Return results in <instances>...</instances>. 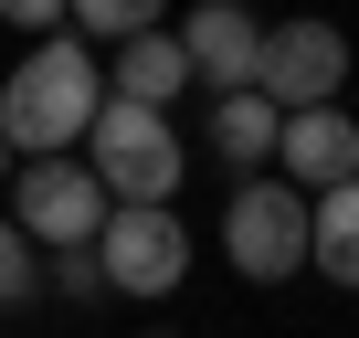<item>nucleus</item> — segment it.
<instances>
[{
    "mask_svg": "<svg viewBox=\"0 0 359 338\" xmlns=\"http://www.w3.org/2000/svg\"><path fill=\"white\" fill-rule=\"evenodd\" d=\"M306 264L338 296H359V169L327 180V191H306Z\"/></svg>",
    "mask_w": 359,
    "mask_h": 338,
    "instance_id": "obj_10",
    "label": "nucleus"
},
{
    "mask_svg": "<svg viewBox=\"0 0 359 338\" xmlns=\"http://www.w3.org/2000/svg\"><path fill=\"white\" fill-rule=\"evenodd\" d=\"M348 116H359V106H348Z\"/></svg>",
    "mask_w": 359,
    "mask_h": 338,
    "instance_id": "obj_17",
    "label": "nucleus"
},
{
    "mask_svg": "<svg viewBox=\"0 0 359 338\" xmlns=\"http://www.w3.org/2000/svg\"><path fill=\"white\" fill-rule=\"evenodd\" d=\"M0 180H11V137H0Z\"/></svg>",
    "mask_w": 359,
    "mask_h": 338,
    "instance_id": "obj_16",
    "label": "nucleus"
},
{
    "mask_svg": "<svg viewBox=\"0 0 359 338\" xmlns=\"http://www.w3.org/2000/svg\"><path fill=\"white\" fill-rule=\"evenodd\" d=\"M32 296H43V243L0 212V306H32Z\"/></svg>",
    "mask_w": 359,
    "mask_h": 338,
    "instance_id": "obj_13",
    "label": "nucleus"
},
{
    "mask_svg": "<svg viewBox=\"0 0 359 338\" xmlns=\"http://www.w3.org/2000/svg\"><path fill=\"white\" fill-rule=\"evenodd\" d=\"M275 95H254V85H233V95H212V158L222 169H264L275 158Z\"/></svg>",
    "mask_w": 359,
    "mask_h": 338,
    "instance_id": "obj_11",
    "label": "nucleus"
},
{
    "mask_svg": "<svg viewBox=\"0 0 359 338\" xmlns=\"http://www.w3.org/2000/svg\"><path fill=\"white\" fill-rule=\"evenodd\" d=\"M264 169H285L296 191H327V180H348L359 169V116L327 95V106H285L275 116V158Z\"/></svg>",
    "mask_w": 359,
    "mask_h": 338,
    "instance_id": "obj_8",
    "label": "nucleus"
},
{
    "mask_svg": "<svg viewBox=\"0 0 359 338\" xmlns=\"http://www.w3.org/2000/svg\"><path fill=\"white\" fill-rule=\"evenodd\" d=\"M85 169L106 180V201H180V180H191V137H180L169 106H137V95H106L85 116Z\"/></svg>",
    "mask_w": 359,
    "mask_h": 338,
    "instance_id": "obj_2",
    "label": "nucleus"
},
{
    "mask_svg": "<svg viewBox=\"0 0 359 338\" xmlns=\"http://www.w3.org/2000/svg\"><path fill=\"white\" fill-rule=\"evenodd\" d=\"M169 32H180V53H191V95H233V85H254V43H264L254 0H191Z\"/></svg>",
    "mask_w": 359,
    "mask_h": 338,
    "instance_id": "obj_7",
    "label": "nucleus"
},
{
    "mask_svg": "<svg viewBox=\"0 0 359 338\" xmlns=\"http://www.w3.org/2000/svg\"><path fill=\"white\" fill-rule=\"evenodd\" d=\"M11 222L53 254V243H95V222H106V180L85 169V148H32V158H11Z\"/></svg>",
    "mask_w": 359,
    "mask_h": 338,
    "instance_id": "obj_5",
    "label": "nucleus"
},
{
    "mask_svg": "<svg viewBox=\"0 0 359 338\" xmlns=\"http://www.w3.org/2000/svg\"><path fill=\"white\" fill-rule=\"evenodd\" d=\"M222 254L243 285H285L306 275V191L285 180V169H243L233 201H222Z\"/></svg>",
    "mask_w": 359,
    "mask_h": 338,
    "instance_id": "obj_3",
    "label": "nucleus"
},
{
    "mask_svg": "<svg viewBox=\"0 0 359 338\" xmlns=\"http://www.w3.org/2000/svg\"><path fill=\"white\" fill-rule=\"evenodd\" d=\"M53 285H64L74 306H95V296H106V264H95V243H53Z\"/></svg>",
    "mask_w": 359,
    "mask_h": 338,
    "instance_id": "obj_14",
    "label": "nucleus"
},
{
    "mask_svg": "<svg viewBox=\"0 0 359 338\" xmlns=\"http://www.w3.org/2000/svg\"><path fill=\"white\" fill-rule=\"evenodd\" d=\"M106 95H137V106H180V95H191V53H180V32H169V22L127 32V43H116V64H106Z\"/></svg>",
    "mask_w": 359,
    "mask_h": 338,
    "instance_id": "obj_9",
    "label": "nucleus"
},
{
    "mask_svg": "<svg viewBox=\"0 0 359 338\" xmlns=\"http://www.w3.org/2000/svg\"><path fill=\"white\" fill-rule=\"evenodd\" d=\"M95 264H106V296H180L191 285V222H180V201H106Z\"/></svg>",
    "mask_w": 359,
    "mask_h": 338,
    "instance_id": "obj_4",
    "label": "nucleus"
},
{
    "mask_svg": "<svg viewBox=\"0 0 359 338\" xmlns=\"http://www.w3.org/2000/svg\"><path fill=\"white\" fill-rule=\"evenodd\" d=\"M64 22H74L85 43H127V32L169 22V0H64Z\"/></svg>",
    "mask_w": 359,
    "mask_h": 338,
    "instance_id": "obj_12",
    "label": "nucleus"
},
{
    "mask_svg": "<svg viewBox=\"0 0 359 338\" xmlns=\"http://www.w3.org/2000/svg\"><path fill=\"white\" fill-rule=\"evenodd\" d=\"M95 106H106V64H95V43H85L74 22H64V32H32L22 64L0 74V137H11V158L74 148Z\"/></svg>",
    "mask_w": 359,
    "mask_h": 338,
    "instance_id": "obj_1",
    "label": "nucleus"
},
{
    "mask_svg": "<svg viewBox=\"0 0 359 338\" xmlns=\"http://www.w3.org/2000/svg\"><path fill=\"white\" fill-rule=\"evenodd\" d=\"M254 95H275V106H327V95H348V32L317 22V11L264 22V43H254Z\"/></svg>",
    "mask_w": 359,
    "mask_h": 338,
    "instance_id": "obj_6",
    "label": "nucleus"
},
{
    "mask_svg": "<svg viewBox=\"0 0 359 338\" xmlns=\"http://www.w3.org/2000/svg\"><path fill=\"white\" fill-rule=\"evenodd\" d=\"M0 22H11L22 43H32V32H64V0H0Z\"/></svg>",
    "mask_w": 359,
    "mask_h": 338,
    "instance_id": "obj_15",
    "label": "nucleus"
}]
</instances>
